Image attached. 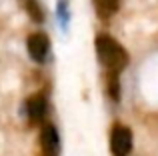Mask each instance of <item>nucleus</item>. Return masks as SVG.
<instances>
[{
	"instance_id": "nucleus-3",
	"label": "nucleus",
	"mask_w": 158,
	"mask_h": 156,
	"mask_svg": "<svg viewBox=\"0 0 158 156\" xmlns=\"http://www.w3.org/2000/svg\"><path fill=\"white\" fill-rule=\"evenodd\" d=\"M48 48H50V42H48V36L42 34V32H34L26 38V50H28V56H30L34 62L42 64L46 60V54H48Z\"/></svg>"
},
{
	"instance_id": "nucleus-1",
	"label": "nucleus",
	"mask_w": 158,
	"mask_h": 156,
	"mask_svg": "<svg viewBox=\"0 0 158 156\" xmlns=\"http://www.w3.org/2000/svg\"><path fill=\"white\" fill-rule=\"evenodd\" d=\"M96 54H98V60L104 64L106 74L120 76V72L128 64V52L108 34H100L96 38Z\"/></svg>"
},
{
	"instance_id": "nucleus-8",
	"label": "nucleus",
	"mask_w": 158,
	"mask_h": 156,
	"mask_svg": "<svg viewBox=\"0 0 158 156\" xmlns=\"http://www.w3.org/2000/svg\"><path fill=\"white\" fill-rule=\"evenodd\" d=\"M106 90H108V96L114 102L120 100V76L118 74H106Z\"/></svg>"
},
{
	"instance_id": "nucleus-6",
	"label": "nucleus",
	"mask_w": 158,
	"mask_h": 156,
	"mask_svg": "<svg viewBox=\"0 0 158 156\" xmlns=\"http://www.w3.org/2000/svg\"><path fill=\"white\" fill-rule=\"evenodd\" d=\"M92 2H94L96 14L102 20H110L120 8V0H92Z\"/></svg>"
},
{
	"instance_id": "nucleus-2",
	"label": "nucleus",
	"mask_w": 158,
	"mask_h": 156,
	"mask_svg": "<svg viewBox=\"0 0 158 156\" xmlns=\"http://www.w3.org/2000/svg\"><path fill=\"white\" fill-rule=\"evenodd\" d=\"M110 148L114 156H128L132 150V132L122 124H116L110 134Z\"/></svg>"
},
{
	"instance_id": "nucleus-5",
	"label": "nucleus",
	"mask_w": 158,
	"mask_h": 156,
	"mask_svg": "<svg viewBox=\"0 0 158 156\" xmlns=\"http://www.w3.org/2000/svg\"><path fill=\"white\" fill-rule=\"evenodd\" d=\"M26 116L30 124H40L46 116V98L44 94H32L26 100Z\"/></svg>"
},
{
	"instance_id": "nucleus-7",
	"label": "nucleus",
	"mask_w": 158,
	"mask_h": 156,
	"mask_svg": "<svg viewBox=\"0 0 158 156\" xmlns=\"http://www.w3.org/2000/svg\"><path fill=\"white\" fill-rule=\"evenodd\" d=\"M22 4H24V10L30 16V20H34V22H42L44 20V10L38 4V0H22Z\"/></svg>"
},
{
	"instance_id": "nucleus-4",
	"label": "nucleus",
	"mask_w": 158,
	"mask_h": 156,
	"mask_svg": "<svg viewBox=\"0 0 158 156\" xmlns=\"http://www.w3.org/2000/svg\"><path fill=\"white\" fill-rule=\"evenodd\" d=\"M40 148L42 156H58L60 154V138L52 124H44L40 132Z\"/></svg>"
}]
</instances>
